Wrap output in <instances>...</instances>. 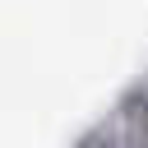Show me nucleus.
<instances>
[{
  "label": "nucleus",
  "instance_id": "f257e3e1",
  "mask_svg": "<svg viewBox=\"0 0 148 148\" xmlns=\"http://www.w3.org/2000/svg\"><path fill=\"white\" fill-rule=\"evenodd\" d=\"M120 116H125L130 143H134V148H148V88L130 92V97H125V106H120Z\"/></svg>",
  "mask_w": 148,
  "mask_h": 148
},
{
  "label": "nucleus",
  "instance_id": "f03ea898",
  "mask_svg": "<svg viewBox=\"0 0 148 148\" xmlns=\"http://www.w3.org/2000/svg\"><path fill=\"white\" fill-rule=\"evenodd\" d=\"M79 148H116V143H111V139H102V134H88Z\"/></svg>",
  "mask_w": 148,
  "mask_h": 148
}]
</instances>
